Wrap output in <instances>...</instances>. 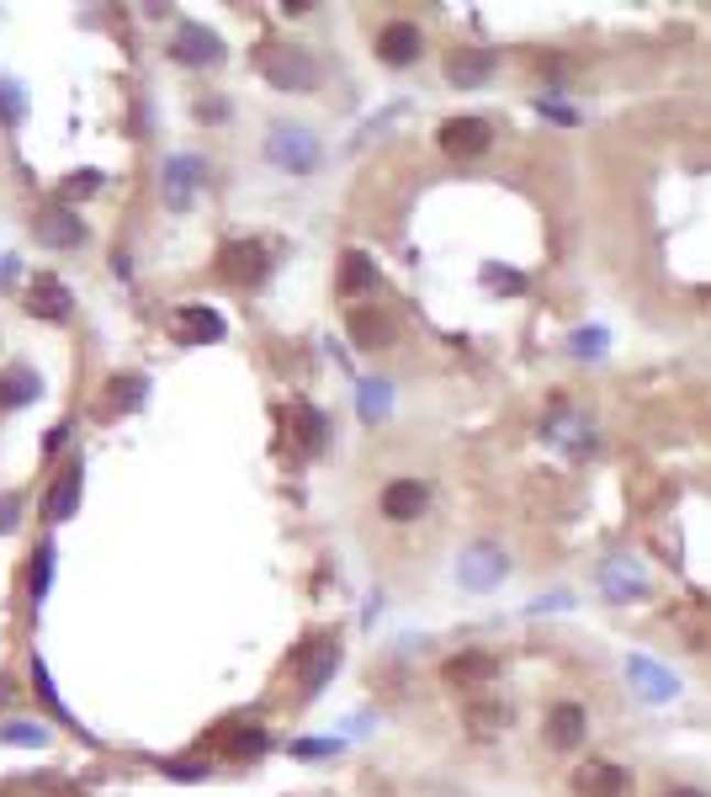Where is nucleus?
<instances>
[{"instance_id": "nucleus-25", "label": "nucleus", "mask_w": 711, "mask_h": 797, "mask_svg": "<svg viewBox=\"0 0 711 797\" xmlns=\"http://www.w3.org/2000/svg\"><path fill=\"white\" fill-rule=\"evenodd\" d=\"M504 723H510V707L504 702H473L468 707V729H473V734H500Z\"/></svg>"}, {"instance_id": "nucleus-27", "label": "nucleus", "mask_w": 711, "mask_h": 797, "mask_svg": "<svg viewBox=\"0 0 711 797\" xmlns=\"http://www.w3.org/2000/svg\"><path fill=\"white\" fill-rule=\"evenodd\" d=\"M90 192H101V171H75L59 186V203H75V197H90Z\"/></svg>"}, {"instance_id": "nucleus-1", "label": "nucleus", "mask_w": 711, "mask_h": 797, "mask_svg": "<svg viewBox=\"0 0 711 797\" xmlns=\"http://www.w3.org/2000/svg\"><path fill=\"white\" fill-rule=\"evenodd\" d=\"M261 75H266L276 91H319V59L314 54H303V48H287V43H276V48H261Z\"/></svg>"}, {"instance_id": "nucleus-10", "label": "nucleus", "mask_w": 711, "mask_h": 797, "mask_svg": "<svg viewBox=\"0 0 711 797\" xmlns=\"http://www.w3.org/2000/svg\"><path fill=\"white\" fill-rule=\"evenodd\" d=\"M144 398H149L144 372H118V378H107V389H101V398H96V410H101L107 421H118V415H133Z\"/></svg>"}, {"instance_id": "nucleus-6", "label": "nucleus", "mask_w": 711, "mask_h": 797, "mask_svg": "<svg viewBox=\"0 0 711 797\" xmlns=\"http://www.w3.org/2000/svg\"><path fill=\"white\" fill-rule=\"evenodd\" d=\"M229 54L223 48V37L212 28H203V22H181L176 37H171V59L176 64H192V69H203V64H218Z\"/></svg>"}, {"instance_id": "nucleus-28", "label": "nucleus", "mask_w": 711, "mask_h": 797, "mask_svg": "<svg viewBox=\"0 0 711 797\" xmlns=\"http://www.w3.org/2000/svg\"><path fill=\"white\" fill-rule=\"evenodd\" d=\"M356 394H361V404H367V421H383L387 415V389L383 383H361Z\"/></svg>"}, {"instance_id": "nucleus-13", "label": "nucleus", "mask_w": 711, "mask_h": 797, "mask_svg": "<svg viewBox=\"0 0 711 797\" xmlns=\"http://www.w3.org/2000/svg\"><path fill=\"white\" fill-rule=\"evenodd\" d=\"M573 793L579 797H626V771L611 761H579L573 766Z\"/></svg>"}, {"instance_id": "nucleus-16", "label": "nucleus", "mask_w": 711, "mask_h": 797, "mask_svg": "<svg viewBox=\"0 0 711 797\" xmlns=\"http://www.w3.org/2000/svg\"><path fill=\"white\" fill-rule=\"evenodd\" d=\"M351 340L361 346V351H383V346H393V336H398V325H393V314H383V308H351Z\"/></svg>"}, {"instance_id": "nucleus-11", "label": "nucleus", "mask_w": 711, "mask_h": 797, "mask_svg": "<svg viewBox=\"0 0 711 797\" xmlns=\"http://www.w3.org/2000/svg\"><path fill=\"white\" fill-rule=\"evenodd\" d=\"M504 569H510V558H504L494 543H483V548H468L462 553V564H457V580L468 585V590H494L504 580Z\"/></svg>"}, {"instance_id": "nucleus-35", "label": "nucleus", "mask_w": 711, "mask_h": 797, "mask_svg": "<svg viewBox=\"0 0 711 797\" xmlns=\"http://www.w3.org/2000/svg\"><path fill=\"white\" fill-rule=\"evenodd\" d=\"M64 441H69V426H64V421H59V426L48 430V436H43V452H48V458H54V452H59Z\"/></svg>"}, {"instance_id": "nucleus-14", "label": "nucleus", "mask_w": 711, "mask_h": 797, "mask_svg": "<svg viewBox=\"0 0 711 797\" xmlns=\"http://www.w3.org/2000/svg\"><path fill=\"white\" fill-rule=\"evenodd\" d=\"M197 186H203V160L197 154L165 160V208H192Z\"/></svg>"}, {"instance_id": "nucleus-8", "label": "nucleus", "mask_w": 711, "mask_h": 797, "mask_svg": "<svg viewBox=\"0 0 711 797\" xmlns=\"http://www.w3.org/2000/svg\"><path fill=\"white\" fill-rule=\"evenodd\" d=\"M335 665H340V644L329 638V633H319L314 644L303 648V659H297V680H303V697H319L329 686V675H335Z\"/></svg>"}, {"instance_id": "nucleus-17", "label": "nucleus", "mask_w": 711, "mask_h": 797, "mask_svg": "<svg viewBox=\"0 0 711 797\" xmlns=\"http://www.w3.org/2000/svg\"><path fill=\"white\" fill-rule=\"evenodd\" d=\"M419 48H425V37H419L415 22H387V28L378 32V59L393 64V69H398V64H415Z\"/></svg>"}, {"instance_id": "nucleus-22", "label": "nucleus", "mask_w": 711, "mask_h": 797, "mask_svg": "<svg viewBox=\"0 0 711 797\" xmlns=\"http://www.w3.org/2000/svg\"><path fill=\"white\" fill-rule=\"evenodd\" d=\"M43 394V378L28 368H11L0 372V410H22V404H32V398Z\"/></svg>"}, {"instance_id": "nucleus-20", "label": "nucleus", "mask_w": 711, "mask_h": 797, "mask_svg": "<svg viewBox=\"0 0 711 797\" xmlns=\"http://www.w3.org/2000/svg\"><path fill=\"white\" fill-rule=\"evenodd\" d=\"M494 54L489 48H457L446 69H451V86H483V80H494Z\"/></svg>"}, {"instance_id": "nucleus-18", "label": "nucleus", "mask_w": 711, "mask_h": 797, "mask_svg": "<svg viewBox=\"0 0 711 797\" xmlns=\"http://www.w3.org/2000/svg\"><path fill=\"white\" fill-rule=\"evenodd\" d=\"M425 505H430V490L419 484V479H393L383 490V516L387 522H415L425 516Z\"/></svg>"}, {"instance_id": "nucleus-36", "label": "nucleus", "mask_w": 711, "mask_h": 797, "mask_svg": "<svg viewBox=\"0 0 711 797\" xmlns=\"http://www.w3.org/2000/svg\"><path fill=\"white\" fill-rule=\"evenodd\" d=\"M542 112H547L553 123H579V112H573V107H558V101H542Z\"/></svg>"}, {"instance_id": "nucleus-12", "label": "nucleus", "mask_w": 711, "mask_h": 797, "mask_svg": "<svg viewBox=\"0 0 711 797\" xmlns=\"http://www.w3.org/2000/svg\"><path fill=\"white\" fill-rule=\"evenodd\" d=\"M22 308H28L32 319H69V308H75V298H69V287H64L59 276H32V287L22 293Z\"/></svg>"}, {"instance_id": "nucleus-9", "label": "nucleus", "mask_w": 711, "mask_h": 797, "mask_svg": "<svg viewBox=\"0 0 711 797\" xmlns=\"http://www.w3.org/2000/svg\"><path fill=\"white\" fill-rule=\"evenodd\" d=\"M584 707L579 702H558L547 707V723H542V739H547V750H558V755H568V750H579L584 744Z\"/></svg>"}, {"instance_id": "nucleus-4", "label": "nucleus", "mask_w": 711, "mask_h": 797, "mask_svg": "<svg viewBox=\"0 0 711 797\" xmlns=\"http://www.w3.org/2000/svg\"><path fill=\"white\" fill-rule=\"evenodd\" d=\"M32 234H37V245H48V250L86 245V223H80V214H75L69 203H59V197L32 214Z\"/></svg>"}, {"instance_id": "nucleus-32", "label": "nucleus", "mask_w": 711, "mask_h": 797, "mask_svg": "<svg viewBox=\"0 0 711 797\" xmlns=\"http://www.w3.org/2000/svg\"><path fill=\"white\" fill-rule=\"evenodd\" d=\"M197 112H203V123H223L229 101H218V96H203V101H197Z\"/></svg>"}, {"instance_id": "nucleus-24", "label": "nucleus", "mask_w": 711, "mask_h": 797, "mask_svg": "<svg viewBox=\"0 0 711 797\" xmlns=\"http://www.w3.org/2000/svg\"><path fill=\"white\" fill-rule=\"evenodd\" d=\"M32 686H37V702L48 707V712H54L59 723H69V729H80V723H75V712H69V707L59 702V691H54V680H48V665H43V659H32Z\"/></svg>"}, {"instance_id": "nucleus-30", "label": "nucleus", "mask_w": 711, "mask_h": 797, "mask_svg": "<svg viewBox=\"0 0 711 797\" xmlns=\"http://www.w3.org/2000/svg\"><path fill=\"white\" fill-rule=\"evenodd\" d=\"M6 744H43V729H32V723H6Z\"/></svg>"}, {"instance_id": "nucleus-37", "label": "nucleus", "mask_w": 711, "mask_h": 797, "mask_svg": "<svg viewBox=\"0 0 711 797\" xmlns=\"http://www.w3.org/2000/svg\"><path fill=\"white\" fill-rule=\"evenodd\" d=\"M165 776H176V782H197V776H208V766H165Z\"/></svg>"}, {"instance_id": "nucleus-7", "label": "nucleus", "mask_w": 711, "mask_h": 797, "mask_svg": "<svg viewBox=\"0 0 711 797\" xmlns=\"http://www.w3.org/2000/svg\"><path fill=\"white\" fill-rule=\"evenodd\" d=\"M80 490H86V462L69 458L64 462V473L48 484V500H43V522H69L75 511H80Z\"/></svg>"}, {"instance_id": "nucleus-26", "label": "nucleus", "mask_w": 711, "mask_h": 797, "mask_svg": "<svg viewBox=\"0 0 711 797\" xmlns=\"http://www.w3.org/2000/svg\"><path fill=\"white\" fill-rule=\"evenodd\" d=\"M229 750H234L239 761H255V755H266L271 750V734L266 729H239V734L229 739Z\"/></svg>"}, {"instance_id": "nucleus-15", "label": "nucleus", "mask_w": 711, "mask_h": 797, "mask_svg": "<svg viewBox=\"0 0 711 797\" xmlns=\"http://www.w3.org/2000/svg\"><path fill=\"white\" fill-rule=\"evenodd\" d=\"M171 325H176L181 346H218V340H223V330H229V325H223V314H212V308H203V304L181 308Z\"/></svg>"}, {"instance_id": "nucleus-23", "label": "nucleus", "mask_w": 711, "mask_h": 797, "mask_svg": "<svg viewBox=\"0 0 711 797\" xmlns=\"http://www.w3.org/2000/svg\"><path fill=\"white\" fill-rule=\"evenodd\" d=\"M48 585H54V543H37V553H32V607H43L48 601Z\"/></svg>"}, {"instance_id": "nucleus-38", "label": "nucleus", "mask_w": 711, "mask_h": 797, "mask_svg": "<svg viewBox=\"0 0 711 797\" xmlns=\"http://www.w3.org/2000/svg\"><path fill=\"white\" fill-rule=\"evenodd\" d=\"M664 797H707V793H690V787H680V793H664Z\"/></svg>"}, {"instance_id": "nucleus-34", "label": "nucleus", "mask_w": 711, "mask_h": 797, "mask_svg": "<svg viewBox=\"0 0 711 797\" xmlns=\"http://www.w3.org/2000/svg\"><path fill=\"white\" fill-rule=\"evenodd\" d=\"M600 340H605V336H600V325H590L584 336L573 340V351H579V357H590V351H600Z\"/></svg>"}, {"instance_id": "nucleus-5", "label": "nucleus", "mask_w": 711, "mask_h": 797, "mask_svg": "<svg viewBox=\"0 0 711 797\" xmlns=\"http://www.w3.org/2000/svg\"><path fill=\"white\" fill-rule=\"evenodd\" d=\"M436 144H441V154H451V160H478V154L494 144V123L478 118V112H462V118H451V123L436 133Z\"/></svg>"}, {"instance_id": "nucleus-19", "label": "nucleus", "mask_w": 711, "mask_h": 797, "mask_svg": "<svg viewBox=\"0 0 711 797\" xmlns=\"http://www.w3.org/2000/svg\"><path fill=\"white\" fill-rule=\"evenodd\" d=\"M494 654H483V648H468V654H451L446 659V680L451 686H489L494 680Z\"/></svg>"}, {"instance_id": "nucleus-31", "label": "nucleus", "mask_w": 711, "mask_h": 797, "mask_svg": "<svg viewBox=\"0 0 711 797\" xmlns=\"http://www.w3.org/2000/svg\"><path fill=\"white\" fill-rule=\"evenodd\" d=\"M22 516V494H0V532H11Z\"/></svg>"}, {"instance_id": "nucleus-3", "label": "nucleus", "mask_w": 711, "mask_h": 797, "mask_svg": "<svg viewBox=\"0 0 711 797\" xmlns=\"http://www.w3.org/2000/svg\"><path fill=\"white\" fill-rule=\"evenodd\" d=\"M271 272V250L261 240H223L218 245V276L229 287H261Z\"/></svg>"}, {"instance_id": "nucleus-2", "label": "nucleus", "mask_w": 711, "mask_h": 797, "mask_svg": "<svg viewBox=\"0 0 711 797\" xmlns=\"http://www.w3.org/2000/svg\"><path fill=\"white\" fill-rule=\"evenodd\" d=\"M266 160L271 165H282V171H293V176H314L319 160H325V150H319V139H314L308 128L276 123L266 133Z\"/></svg>"}, {"instance_id": "nucleus-21", "label": "nucleus", "mask_w": 711, "mask_h": 797, "mask_svg": "<svg viewBox=\"0 0 711 797\" xmlns=\"http://www.w3.org/2000/svg\"><path fill=\"white\" fill-rule=\"evenodd\" d=\"M372 287H378L372 255H367V250H346V255H340V293H346V298H361V293H372Z\"/></svg>"}, {"instance_id": "nucleus-33", "label": "nucleus", "mask_w": 711, "mask_h": 797, "mask_svg": "<svg viewBox=\"0 0 711 797\" xmlns=\"http://www.w3.org/2000/svg\"><path fill=\"white\" fill-rule=\"evenodd\" d=\"M329 750H335L329 739H303V744H297L293 755H303V761H314V755H329Z\"/></svg>"}, {"instance_id": "nucleus-29", "label": "nucleus", "mask_w": 711, "mask_h": 797, "mask_svg": "<svg viewBox=\"0 0 711 797\" xmlns=\"http://www.w3.org/2000/svg\"><path fill=\"white\" fill-rule=\"evenodd\" d=\"M632 675H637V686H643V691H648V697H669V691H675V686H669V680H664V675H648V665H643V659H637V665H632Z\"/></svg>"}]
</instances>
